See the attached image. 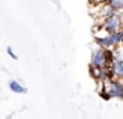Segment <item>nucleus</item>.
Returning a JSON list of instances; mask_svg holds the SVG:
<instances>
[{
    "mask_svg": "<svg viewBox=\"0 0 123 119\" xmlns=\"http://www.w3.org/2000/svg\"><path fill=\"white\" fill-rule=\"evenodd\" d=\"M102 28L107 33H114L122 28V19H120V12H114L111 16L106 17L102 23Z\"/></svg>",
    "mask_w": 123,
    "mask_h": 119,
    "instance_id": "f257e3e1",
    "label": "nucleus"
},
{
    "mask_svg": "<svg viewBox=\"0 0 123 119\" xmlns=\"http://www.w3.org/2000/svg\"><path fill=\"white\" fill-rule=\"evenodd\" d=\"M110 69H111V73H112V79H122L123 78V60L112 57Z\"/></svg>",
    "mask_w": 123,
    "mask_h": 119,
    "instance_id": "f03ea898",
    "label": "nucleus"
},
{
    "mask_svg": "<svg viewBox=\"0 0 123 119\" xmlns=\"http://www.w3.org/2000/svg\"><path fill=\"white\" fill-rule=\"evenodd\" d=\"M9 89H11L13 93H17V94H25V93H27V89H25L24 86H21L17 81H11L9 82Z\"/></svg>",
    "mask_w": 123,
    "mask_h": 119,
    "instance_id": "7ed1b4c3",
    "label": "nucleus"
},
{
    "mask_svg": "<svg viewBox=\"0 0 123 119\" xmlns=\"http://www.w3.org/2000/svg\"><path fill=\"white\" fill-rule=\"evenodd\" d=\"M90 74L93 78L95 79H101V75H102V69L101 68H97V66H94L93 63H90Z\"/></svg>",
    "mask_w": 123,
    "mask_h": 119,
    "instance_id": "20e7f679",
    "label": "nucleus"
},
{
    "mask_svg": "<svg viewBox=\"0 0 123 119\" xmlns=\"http://www.w3.org/2000/svg\"><path fill=\"white\" fill-rule=\"evenodd\" d=\"M109 4L111 5L117 12H122L123 11V0H109Z\"/></svg>",
    "mask_w": 123,
    "mask_h": 119,
    "instance_id": "39448f33",
    "label": "nucleus"
},
{
    "mask_svg": "<svg viewBox=\"0 0 123 119\" xmlns=\"http://www.w3.org/2000/svg\"><path fill=\"white\" fill-rule=\"evenodd\" d=\"M106 3H109V0H91L93 5H101V4H106Z\"/></svg>",
    "mask_w": 123,
    "mask_h": 119,
    "instance_id": "423d86ee",
    "label": "nucleus"
},
{
    "mask_svg": "<svg viewBox=\"0 0 123 119\" xmlns=\"http://www.w3.org/2000/svg\"><path fill=\"white\" fill-rule=\"evenodd\" d=\"M7 52H8V54L11 56V57L13 58V60H17V56L13 53V50H12V48H11V46H8V48H7Z\"/></svg>",
    "mask_w": 123,
    "mask_h": 119,
    "instance_id": "0eeeda50",
    "label": "nucleus"
}]
</instances>
